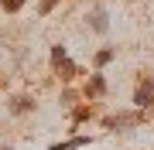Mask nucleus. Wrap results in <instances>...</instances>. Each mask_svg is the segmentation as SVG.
Returning <instances> with one entry per match:
<instances>
[{
  "mask_svg": "<svg viewBox=\"0 0 154 150\" xmlns=\"http://www.w3.org/2000/svg\"><path fill=\"white\" fill-rule=\"evenodd\" d=\"M113 55H116L113 48H103V51H96V68H103V65H110V61H113Z\"/></svg>",
  "mask_w": 154,
  "mask_h": 150,
  "instance_id": "nucleus-8",
  "label": "nucleus"
},
{
  "mask_svg": "<svg viewBox=\"0 0 154 150\" xmlns=\"http://www.w3.org/2000/svg\"><path fill=\"white\" fill-rule=\"evenodd\" d=\"M28 109H34V102H31V99H24V96L11 99V113H28Z\"/></svg>",
  "mask_w": 154,
  "mask_h": 150,
  "instance_id": "nucleus-7",
  "label": "nucleus"
},
{
  "mask_svg": "<svg viewBox=\"0 0 154 150\" xmlns=\"http://www.w3.org/2000/svg\"><path fill=\"white\" fill-rule=\"evenodd\" d=\"M134 106H137V109H147V106H154V82H151V78L137 85V92H134Z\"/></svg>",
  "mask_w": 154,
  "mask_h": 150,
  "instance_id": "nucleus-1",
  "label": "nucleus"
},
{
  "mask_svg": "<svg viewBox=\"0 0 154 150\" xmlns=\"http://www.w3.org/2000/svg\"><path fill=\"white\" fill-rule=\"evenodd\" d=\"M89 28H93L96 34H106V31H110V17H106L103 7H93V14H89Z\"/></svg>",
  "mask_w": 154,
  "mask_h": 150,
  "instance_id": "nucleus-2",
  "label": "nucleus"
},
{
  "mask_svg": "<svg viewBox=\"0 0 154 150\" xmlns=\"http://www.w3.org/2000/svg\"><path fill=\"white\" fill-rule=\"evenodd\" d=\"M86 116H93V106H75V123L86 119Z\"/></svg>",
  "mask_w": 154,
  "mask_h": 150,
  "instance_id": "nucleus-9",
  "label": "nucleus"
},
{
  "mask_svg": "<svg viewBox=\"0 0 154 150\" xmlns=\"http://www.w3.org/2000/svg\"><path fill=\"white\" fill-rule=\"evenodd\" d=\"M106 92V82H103V75H89V85H86V96H89V99H96V96H103Z\"/></svg>",
  "mask_w": 154,
  "mask_h": 150,
  "instance_id": "nucleus-5",
  "label": "nucleus"
},
{
  "mask_svg": "<svg viewBox=\"0 0 154 150\" xmlns=\"http://www.w3.org/2000/svg\"><path fill=\"white\" fill-rule=\"evenodd\" d=\"M89 143V137H72V140H65V143H55L51 150H79V147H86Z\"/></svg>",
  "mask_w": 154,
  "mask_h": 150,
  "instance_id": "nucleus-6",
  "label": "nucleus"
},
{
  "mask_svg": "<svg viewBox=\"0 0 154 150\" xmlns=\"http://www.w3.org/2000/svg\"><path fill=\"white\" fill-rule=\"evenodd\" d=\"M58 0H41V7H38V14H51V7H55Z\"/></svg>",
  "mask_w": 154,
  "mask_h": 150,
  "instance_id": "nucleus-11",
  "label": "nucleus"
},
{
  "mask_svg": "<svg viewBox=\"0 0 154 150\" xmlns=\"http://www.w3.org/2000/svg\"><path fill=\"white\" fill-rule=\"evenodd\" d=\"M51 65H55V72H58L62 78H65V82H72V78H75V72H79V68H75V65L69 61V55L62 58V61H51Z\"/></svg>",
  "mask_w": 154,
  "mask_h": 150,
  "instance_id": "nucleus-4",
  "label": "nucleus"
},
{
  "mask_svg": "<svg viewBox=\"0 0 154 150\" xmlns=\"http://www.w3.org/2000/svg\"><path fill=\"white\" fill-rule=\"evenodd\" d=\"M140 123V113H120V116H106V126L110 130H123V126H134Z\"/></svg>",
  "mask_w": 154,
  "mask_h": 150,
  "instance_id": "nucleus-3",
  "label": "nucleus"
},
{
  "mask_svg": "<svg viewBox=\"0 0 154 150\" xmlns=\"http://www.w3.org/2000/svg\"><path fill=\"white\" fill-rule=\"evenodd\" d=\"M0 4H4V10H21L24 0H0Z\"/></svg>",
  "mask_w": 154,
  "mask_h": 150,
  "instance_id": "nucleus-10",
  "label": "nucleus"
}]
</instances>
